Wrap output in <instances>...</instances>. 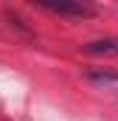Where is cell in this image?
<instances>
[{
	"label": "cell",
	"instance_id": "6da1fadb",
	"mask_svg": "<svg viewBox=\"0 0 118 121\" xmlns=\"http://www.w3.org/2000/svg\"><path fill=\"white\" fill-rule=\"evenodd\" d=\"M39 6L48 9V11H56V14H73V17H90L93 14V9L82 6V3H51V0H39Z\"/></svg>",
	"mask_w": 118,
	"mask_h": 121
},
{
	"label": "cell",
	"instance_id": "7a4b0ae2",
	"mask_svg": "<svg viewBox=\"0 0 118 121\" xmlns=\"http://www.w3.org/2000/svg\"><path fill=\"white\" fill-rule=\"evenodd\" d=\"M84 54H93V56H118V37L87 42L84 45Z\"/></svg>",
	"mask_w": 118,
	"mask_h": 121
},
{
	"label": "cell",
	"instance_id": "3957f363",
	"mask_svg": "<svg viewBox=\"0 0 118 121\" xmlns=\"http://www.w3.org/2000/svg\"><path fill=\"white\" fill-rule=\"evenodd\" d=\"M87 79L96 87H118V73H90Z\"/></svg>",
	"mask_w": 118,
	"mask_h": 121
}]
</instances>
